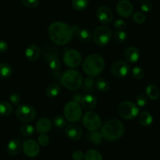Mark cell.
I'll return each mask as SVG.
<instances>
[{"label":"cell","instance_id":"cell-1","mask_svg":"<svg viewBox=\"0 0 160 160\" xmlns=\"http://www.w3.org/2000/svg\"><path fill=\"white\" fill-rule=\"evenodd\" d=\"M48 35L55 44L64 46L72 40L73 32L72 27L66 23L55 21L49 26Z\"/></svg>","mask_w":160,"mask_h":160},{"label":"cell","instance_id":"cell-2","mask_svg":"<svg viewBox=\"0 0 160 160\" xmlns=\"http://www.w3.org/2000/svg\"><path fill=\"white\" fill-rule=\"evenodd\" d=\"M124 126L121 121L115 118L108 120L102 126L101 133L103 138L108 141H116L124 134Z\"/></svg>","mask_w":160,"mask_h":160},{"label":"cell","instance_id":"cell-3","mask_svg":"<svg viewBox=\"0 0 160 160\" xmlns=\"http://www.w3.org/2000/svg\"><path fill=\"white\" fill-rule=\"evenodd\" d=\"M105 62L100 54L93 53L85 58L82 62V69L88 76L96 77L103 72Z\"/></svg>","mask_w":160,"mask_h":160},{"label":"cell","instance_id":"cell-4","mask_svg":"<svg viewBox=\"0 0 160 160\" xmlns=\"http://www.w3.org/2000/svg\"><path fill=\"white\" fill-rule=\"evenodd\" d=\"M61 82L66 89L75 91L82 87L83 80L79 72L75 69H68L61 75Z\"/></svg>","mask_w":160,"mask_h":160},{"label":"cell","instance_id":"cell-5","mask_svg":"<svg viewBox=\"0 0 160 160\" xmlns=\"http://www.w3.org/2000/svg\"><path fill=\"white\" fill-rule=\"evenodd\" d=\"M112 32L110 28L101 25L97 28L93 34V39L95 44L99 47H104L110 42L112 39Z\"/></svg>","mask_w":160,"mask_h":160},{"label":"cell","instance_id":"cell-6","mask_svg":"<svg viewBox=\"0 0 160 160\" xmlns=\"http://www.w3.org/2000/svg\"><path fill=\"white\" fill-rule=\"evenodd\" d=\"M64 118L70 122H75L79 121L82 118V112L81 106L75 101H72L65 104L64 108Z\"/></svg>","mask_w":160,"mask_h":160},{"label":"cell","instance_id":"cell-7","mask_svg":"<svg viewBox=\"0 0 160 160\" xmlns=\"http://www.w3.org/2000/svg\"><path fill=\"white\" fill-rule=\"evenodd\" d=\"M118 112L124 119H133L139 115V108L131 101H123L118 105Z\"/></svg>","mask_w":160,"mask_h":160},{"label":"cell","instance_id":"cell-8","mask_svg":"<svg viewBox=\"0 0 160 160\" xmlns=\"http://www.w3.org/2000/svg\"><path fill=\"white\" fill-rule=\"evenodd\" d=\"M17 118L22 122H30L36 117V111L32 106L28 104L19 105L15 112Z\"/></svg>","mask_w":160,"mask_h":160},{"label":"cell","instance_id":"cell-9","mask_svg":"<svg viewBox=\"0 0 160 160\" xmlns=\"http://www.w3.org/2000/svg\"><path fill=\"white\" fill-rule=\"evenodd\" d=\"M82 122L86 128L90 132L97 131L101 126L100 115L95 112H87L82 118Z\"/></svg>","mask_w":160,"mask_h":160},{"label":"cell","instance_id":"cell-10","mask_svg":"<svg viewBox=\"0 0 160 160\" xmlns=\"http://www.w3.org/2000/svg\"><path fill=\"white\" fill-rule=\"evenodd\" d=\"M63 61L68 68H77L82 62V56L75 50H66L63 56Z\"/></svg>","mask_w":160,"mask_h":160},{"label":"cell","instance_id":"cell-11","mask_svg":"<svg viewBox=\"0 0 160 160\" xmlns=\"http://www.w3.org/2000/svg\"><path fill=\"white\" fill-rule=\"evenodd\" d=\"M130 72V67L124 61H116L112 64L111 67V73L114 77L118 78H122L127 76Z\"/></svg>","mask_w":160,"mask_h":160},{"label":"cell","instance_id":"cell-12","mask_svg":"<svg viewBox=\"0 0 160 160\" xmlns=\"http://www.w3.org/2000/svg\"><path fill=\"white\" fill-rule=\"evenodd\" d=\"M24 153L30 158H34L38 155L40 152L39 144L32 139H28L24 141L22 145Z\"/></svg>","mask_w":160,"mask_h":160},{"label":"cell","instance_id":"cell-13","mask_svg":"<svg viewBox=\"0 0 160 160\" xmlns=\"http://www.w3.org/2000/svg\"><path fill=\"white\" fill-rule=\"evenodd\" d=\"M133 7L129 0H120L116 5V12L120 17L128 18L133 14Z\"/></svg>","mask_w":160,"mask_h":160},{"label":"cell","instance_id":"cell-14","mask_svg":"<svg viewBox=\"0 0 160 160\" xmlns=\"http://www.w3.org/2000/svg\"><path fill=\"white\" fill-rule=\"evenodd\" d=\"M113 13L112 10L107 6H101L97 10V18L101 24H109L112 22Z\"/></svg>","mask_w":160,"mask_h":160},{"label":"cell","instance_id":"cell-15","mask_svg":"<svg viewBox=\"0 0 160 160\" xmlns=\"http://www.w3.org/2000/svg\"><path fill=\"white\" fill-rule=\"evenodd\" d=\"M72 29L73 32V35H76L77 38L80 42H83V43H88L92 39L91 33L87 29L80 28L78 25L72 26Z\"/></svg>","mask_w":160,"mask_h":160},{"label":"cell","instance_id":"cell-16","mask_svg":"<svg viewBox=\"0 0 160 160\" xmlns=\"http://www.w3.org/2000/svg\"><path fill=\"white\" fill-rule=\"evenodd\" d=\"M65 133L68 138H70V139L74 140V141H78L82 138V130L78 124L72 123L68 125V127H66Z\"/></svg>","mask_w":160,"mask_h":160},{"label":"cell","instance_id":"cell-17","mask_svg":"<svg viewBox=\"0 0 160 160\" xmlns=\"http://www.w3.org/2000/svg\"><path fill=\"white\" fill-rule=\"evenodd\" d=\"M52 127V123L49 118L43 117L38 120L35 125V130L38 133H47L50 130Z\"/></svg>","mask_w":160,"mask_h":160},{"label":"cell","instance_id":"cell-18","mask_svg":"<svg viewBox=\"0 0 160 160\" xmlns=\"http://www.w3.org/2000/svg\"><path fill=\"white\" fill-rule=\"evenodd\" d=\"M124 58L128 62L136 63L140 58L139 50L133 46L127 47L124 52Z\"/></svg>","mask_w":160,"mask_h":160},{"label":"cell","instance_id":"cell-19","mask_svg":"<svg viewBox=\"0 0 160 160\" xmlns=\"http://www.w3.org/2000/svg\"><path fill=\"white\" fill-rule=\"evenodd\" d=\"M98 104V100L93 95L87 94L82 97L81 101V105L85 110L91 111L97 107Z\"/></svg>","mask_w":160,"mask_h":160},{"label":"cell","instance_id":"cell-20","mask_svg":"<svg viewBox=\"0 0 160 160\" xmlns=\"http://www.w3.org/2000/svg\"><path fill=\"white\" fill-rule=\"evenodd\" d=\"M40 49L36 45H30L26 48L25 57L31 62H35L38 59L40 56Z\"/></svg>","mask_w":160,"mask_h":160},{"label":"cell","instance_id":"cell-21","mask_svg":"<svg viewBox=\"0 0 160 160\" xmlns=\"http://www.w3.org/2000/svg\"><path fill=\"white\" fill-rule=\"evenodd\" d=\"M22 145L18 139L13 138L9 141L7 144V151L12 155H17L21 152Z\"/></svg>","mask_w":160,"mask_h":160},{"label":"cell","instance_id":"cell-22","mask_svg":"<svg viewBox=\"0 0 160 160\" xmlns=\"http://www.w3.org/2000/svg\"><path fill=\"white\" fill-rule=\"evenodd\" d=\"M138 121L144 127H149L153 122V117L149 112H142L138 115Z\"/></svg>","mask_w":160,"mask_h":160},{"label":"cell","instance_id":"cell-23","mask_svg":"<svg viewBox=\"0 0 160 160\" xmlns=\"http://www.w3.org/2000/svg\"><path fill=\"white\" fill-rule=\"evenodd\" d=\"M146 94L149 99L155 101L159 98V90L155 84H149L146 87Z\"/></svg>","mask_w":160,"mask_h":160},{"label":"cell","instance_id":"cell-24","mask_svg":"<svg viewBox=\"0 0 160 160\" xmlns=\"http://www.w3.org/2000/svg\"><path fill=\"white\" fill-rule=\"evenodd\" d=\"M95 87L101 93H106L110 90V83L104 78H98L95 81Z\"/></svg>","mask_w":160,"mask_h":160},{"label":"cell","instance_id":"cell-25","mask_svg":"<svg viewBox=\"0 0 160 160\" xmlns=\"http://www.w3.org/2000/svg\"><path fill=\"white\" fill-rule=\"evenodd\" d=\"M61 86L58 83H51L46 88V94L50 98H53L58 96L61 92Z\"/></svg>","mask_w":160,"mask_h":160},{"label":"cell","instance_id":"cell-26","mask_svg":"<svg viewBox=\"0 0 160 160\" xmlns=\"http://www.w3.org/2000/svg\"><path fill=\"white\" fill-rule=\"evenodd\" d=\"M12 73H13V69L10 64L7 63L0 64V78H8L11 76Z\"/></svg>","mask_w":160,"mask_h":160},{"label":"cell","instance_id":"cell-27","mask_svg":"<svg viewBox=\"0 0 160 160\" xmlns=\"http://www.w3.org/2000/svg\"><path fill=\"white\" fill-rule=\"evenodd\" d=\"M84 160H103V156L98 151L90 149L84 154Z\"/></svg>","mask_w":160,"mask_h":160},{"label":"cell","instance_id":"cell-28","mask_svg":"<svg viewBox=\"0 0 160 160\" xmlns=\"http://www.w3.org/2000/svg\"><path fill=\"white\" fill-rule=\"evenodd\" d=\"M13 112V107L7 101L0 102V115L2 116H8Z\"/></svg>","mask_w":160,"mask_h":160},{"label":"cell","instance_id":"cell-29","mask_svg":"<svg viewBox=\"0 0 160 160\" xmlns=\"http://www.w3.org/2000/svg\"><path fill=\"white\" fill-rule=\"evenodd\" d=\"M89 0H72V5L76 11H82L88 7Z\"/></svg>","mask_w":160,"mask_h":160},{"label":"cell","instance_id":"cell-30","mask_svg":"<svg viewBox=\"0 0 160 160\" xmlns=\"http://www.w3.org/2000/svg\"><path fill=\"white\" fill-rule=\"evenodd\" d=\"M83 90L84 91L91 92L94 91L95 90V81L93 79V77L88 76L84 79L83 81Z\"/></svg>","mask_w":160,"mask_h":160},{"label":"cell","instance_id":"cell-31","mask_svg":"<svg viewBox=\"0 0 160 160\" xmlns=\"http://www.w3.org/2000/svg\"><path fill=\"white\" fill-rule=\"evenodd\" d=\"M48 64L52 70L58 71L61 67V61L57 56H52L48 59Z\"/></svg>","mask_w":160,"mask_h":160},{"label":"cell","instance_id":"cell-32","mask_svg":"<svg viewBox=\"0 0 160 160\" xmlns=\"http://www.w3.org/2000/svg\"><path fill=\"white\" fill-rule=\"evenodd\" d=\"M88 139L93 143L95 145H98V144H101L102 142L103 137L101 135V132L98 131H93L88 135Z\"/></svg>","mask_w":160,"mask_h":160},{"label":"cell","instance_id":"cell-33","mask_svg":"<svg viewBox=\"0 0 160 160\" xmlns=\"http://www.w3.org/2000/svg\"><path fill=\"white\" fill-rule=\"evenodd\" d=\"M21 133L24 137H31L35 133V129L30 124H23L20 128Z\"/></svg>","mask_w":160,"mask_h":160},{"label":"cell","instance_id":"cell-34","mask_svg":"<svg viewBox=\"0 0 160 160\" xmlns=\"http://www.w3.org/2000/svg\"><path fill=\"white\" fill-rule=\"evenodd\" d=\"M115 42L118 43H123L127 38V35L125 31H116L114 35Z\"/></svg>","mask_w":160,"mask_h":160},{"label":"cell","instance_id":"cell-35","mask_svg":"<svg viewBox=\"0 0 160 160\" xmlns=\"http://www.w3.org/2000/svg\"><path fill=\"white\" fill-rule=\"evenodd\" d=\"M132 18H133V21L138 24H144L146 21V16L142 12H135L132 15Z\"/></svg>","mask_w":160,"mask_h":160},{"label":"cell","instance_id":"cell-36","mask_svg":"<svg viewBox=\"0 0 160 160\" xmlns=\"http://www.w3.org/2000/svg\"><path fill=\"white\" fill-rule=\"evenodd\" d=\"M131 75L135 79L140 80L144 78V71L140 67H134L131 70Z\"/></svg>","mask_w":160,"mask_h":160},{"label":"cell","instance_id":"cell-37","mask_svg":"<svg viewBox=\"0 0 160 160\" xmlns=\"http://www.w3.org/2000/svg\"><path fill=\"white\" fill-rule=\"evenodd\" d=\"M53 122L55 127L58 129L63 128L66 125V120L64 117H63L62 115H57V116H55Z\"/></svg>","mask_w":160,"mask_h":160},{"label":"cell","instance_id":"cell-38","mask_svg":"<svg viewBox=\"0 0 160 160\" xmlns=\"http://www.w3.org/2000/svg\"><path fill=\"white\" fill-rule=\"evenodd\" d=\"M21 3L28 9H35L39 4V0H21Z\"/></svg>","mask_w":160,"mask_h":160},{"label":"cell","instance_id":"cell-39","mask_svg":"<svg viewBox=\"0 0 160 160\" xmlns=\"http://www.w3.org/2000/svg\"><path fill=\"white\" fill-rule=\"evenodd\" d=\"M49 142H50V139H49V137L46 133H41L38 137V144L40 146L46 147V146L48 145Z\"/></svg>","mask_w":160,"mask_h":160},{"label":"cell","instance_id":"cell-40","mask_svg":"<svg viewBox=\"0 0 160 160\" xmlns=\"http://www.w3.org/2000/svg\"><path fill=\"white\" fill-rule=\"evenodd\" d=\"M136 102L138 107H144L148 104V97L145 94L138 95L136 98Z\"/></svg>","mask_w":160,"mask_h":160},{"label":"cell","instance_id":"cell-41","mask_svg":"<svg viewBox=\"0 0 160 160\" xmlns=\"http://www.w3.org/2000/svg\"><path fill=\"white\" fill-rule=\"evenodd\" d=\"M113 26L116 31H124L127 28V24L122 20H116L114 22Z\"/></svg>","mask_w":160,"mask_h":160},{"label":"cell","instance_id":"cell-42","mask_svg":"<svg viewBox=\"0 0 160 160\" xmlns=\"http://www.w3.org/2000/svg\"><path fill=\"white\" fill-rule=\"evenodd\" d=\"M141 9L144 13H148L152 10V4L149 1L144 0L141 4Z\"/></svg>","mask_w":160,"mask_h":160},{"label":"cell","instance_id":"cell-43","mask_svg":"<svg viewBox=\"0 0 160 160\" xmlns=\"http://www.w3.org/2000/svg\"><path fill=\"white\" fill-rule=\"evenodd\" d=\"M10 101H11V103L13 104L18 105V104H19L20 101H21V97H20V95L18 93H13L12 94H10Z\"/></svg>","mask_w":160,"mask_h":160},{"label":"cell","instance_id":"cell-44","mask_svg":"<svg viewBox=\"0 0 160 160\" xmlns=\"http://www.w3.org/2000/svg\"><path fill=\"white\" fill-rule=\"evenodd\" d=\"M72 158L73 160H82L84 159V154L81 151H75L72 153Z\"/></svg>","mask_w":160,"mask_h":160},{"label":"cell","instance_id":"cell-45","mask_svg":"<svg viewBox=\"0 0 160 160\" xmlns=\"http://www.w3.org/2000/svg\"><path fill=\"white\" fill-rule=\"evenodd\" d=\"M9 45L6 41L3 40H0V53H5L8 50Z\"/></svg>","mask_w":160,"mask_h":160},{"label":"cell","instance_id":"cell-46","mask_svg":"<svg viewBox=\"0 0 160 160\" xmlns=\"http://www.w3.org/2000/svg\"><path fill=\"white\" fill-rule=\"evenodd\" d=\"M82 97L83 96H82V94H80L79 93H75V94L73 95V101L79 104V103H81V101H82Z\"/></svg>","mask_w":160,"mask_h":160},{"label":"cell","instance_id":"cell-47","mask_svg":"<svg viewBox=\"0 0 160 160\" xmlns=\"http://www.w3.org/2000/svg\"><path fill=\"white\" fill-rule=\"evenodd\" d=\"M138 1H141V0H138Z\"/></svg>","mask_w":160,"mask_h":160}]
</instances>
